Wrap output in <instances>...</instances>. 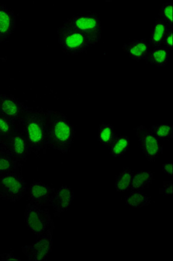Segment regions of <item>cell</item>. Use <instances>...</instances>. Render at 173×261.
<instances>
[{"instance_id": "cell-1", "label": "cell", "mask_w": 173, "mask_h": 261, "mask_svg": "<svg viewBox=\"0 0 173 261\" xmlns=\"http://www.w3.org/2000/svg\"><path fill=\"white\" fill-rule=\"evenodd\" d=\"M49 110L31 108L17 121L26 140L31 153L40 155L47 152Z\"/></svg>"}, {"instance_id": "cell-2", "label": "cell", "mask_w": 173, "mask_h": 261, "mask_svg": "<svg viewBox=\"0 0 173 261\" xmlns=\"http://www.w3.org/2000/svg\"><path fill=\"white\" fill-rule=\"evenodd\" d=\"M47 136L48 147L65 153L73 142L74 127L64 113L49 110Z\"/></svg>"}, {"instance_id": "cell-3", "label": "cell", "mask_w": 173, "mask_h": 261, "mask_svg": "<svg viewBox=\"0 0 173 261\" xmlns=\"http://www.w3.org/2000/svg\"><path fill=\"white\" fill-rule=\"evenodd\" d=\"M56 33L60 46L69 55L83 54L98 43L82 32L63 25L57 29Z\"/></svg>"}, {"instance_id": "cell-4", "label": "cell", "mask_w": 173, "mask_h": 261, "mask_svg": "<svg viewBox=\"0 0 173 261\" xmlns=\"http://www.w3.org/2000/svg\"><path fill=\"white\" fill-rule=\"evenodd\" d=\"M62 25L82 32L98 42L101 39L102 26L97 13L90 12L74 15L67 18Z\"/></svg>"}, {"instance_id": "cell-5", "label": "cell", "mask_w": 173, "mask_h": 261, "mask_svg": "<svg viewBox=\"0 0 173 261\" xmlns=\"http://www.w3.org/2000/svg\"><path fill=\"white\" fill-rule=\"evenodd\" d=\"M27 193V184L21 172L0 175V198L16 202Z\"/></svg>"}, {"instance_id": "cell-6", "label": "cell", "mask_w": 173, "mask_h": 261, "mask_svg": "<svg viewBox=\"0 0 173 261\" xmlns=\"http://www.w3.org/2000/svg\"><path fill=\"white\" fill-rule=\"evenodd\" d=\"M25 220L28 229L40 237L53 224L50 211L30 202L25 213Z\"/></svg>"}, {"instance_id": "cell-7", "label": "cell", "mask_w": 173, "mask_h": 261, "mask_svg": "<svg viewBox=\"0 0 173 261\" xmlns=\"http://www.w3.org/2000/svg\"><path fill=\"white\" fill-rule=\"evenodd\" d=\"M54 224L43 234L38 238L36 244L22 247V251L31 261L42 260L47 258L51 253L53 245Z\"/></svg>"}, {"instance_id": "cell-8", "label": "cell", "mask_w": 173, "mask_h": 261, "mask_svg": "<svg viewBox=\"0 0 173 261\" xmlns=\"http://www.w3.org/2000/svg\"><path fill=\"white\" fill-rule=\"evenodd\" d=\"M135 130L145 156L148 161L154 162L163 153V146L159 140L143 126L137 127Z\"/></svg>"}, {"instance_id": "cell-9", "label": "cell", "mask_w": 173, "mask_h": 261, "mask_svg": "<svg viewBox=\"0 0 173 261\" xmlns=\"http://www.w3.org/2000/svg\"><path fill=\"white\" fill-rule=\"evenodd\" d=\"M4 150L20 163L25 161L31 153L26 140L18 127L17 121L15 131L4 143Z\"/></svg>"}, {"instance_id": "cell-10", "label": "cell", "mask_w": 173, "mask_h": 261, "mask_svg": "<svg viewBox=\"0 0 173 261\" xmlns=\"http://www.w3.org/2000/svg\"><path fill=\"white\" fill-rule=\"evenodd\" d=\"M31 107L12 95L0 94V115L17 121Z\"/></svg>"}, {"instance_id": "cell-11", "label": "cell", "mask_w": 173, "mask_h": 261, "mask_svg": "<svg viewBox=\"0 0 173 261\" xmlns=\"http://www.w3.org/2000/svg\"><path fill=\"white\" fill-rule=\"evenodd\" d=\"M54 192L55 189L49 186L33 180L27 192L29 202L41 207L52 206Z\"/></svg>"}, {"instance_id": "cell-12", "label": "cell", "mask_w": 173, "mask_h": 261, "mask_svg": "<svg viewBox=\"0 0 173 261\" xmlns=\"http://www.w3.org/2000/svg\"><path fill=\"white\" fill-rule=\"evenodd\" d=\"M16 28L14 11L0 3V45L10 38Z\"/></svg>"}, {"instance_id": "cell-13", "label": "cell", "mask_w": 173, "mask_h": 261, "mask_svg": "<svg viewBox=\"0 0 173 261\" xmlns=\"http://www.w3.org/2000/svg\"><path fill=\"white\" fill-rule=\"evenodd\" d=\"M122 49L130 58L136 62L146 61L151 51V45L145 39L125 43Z\"/></svg>"}, {"instance_id": "cell-14", "label": "cell", "mask_w": 173, "mask_h": 261, "mask_svg": "<svg viewBox=\"0 0 173 261\" xmlns=\"http://www.w3.org/2000/svg\"><path fill=\"white\" fill-rule=\"evenodd\" d=\"M74 197L72 189L66 185H63L57 189L52 200V206L55 211V216H60L71 205Z\"/></svg>"}, {"instance_id": "cell-15", "label": "cell", "mask_w": 173, "mask_h": 261, "mask_svg": "<svg viewBox=\"0 0 173 261\" xmlns=\"http://www.w3.org/2000/svg\"><path fill=\"white\" fill-rule=\"evenodd\" d=\"M167 27L163 20L158 17L156 18L149 39V43L151 45V48L162 46Z\"/></svg>"}, {"instance_id": "cell-16", "label": "cell", "mask_w": 173, "mask_h": 261, "mask_svg": "<svg viewBox=\"0 0 173 261\" xmlns=\"http://www.w3.org/2000/svg\"><path fill=\"white\" fill-rule=\"evenodd\" d=\"M21 163L4 150H0V175L21 172Z\"/></svg>"}, {"instance_id": "cell-17", "label": "cell", "mask_w": 173, "mask_h": 261, "mask_svg": "<svg viewBox=\"0 0 173 261\" xmlns=\"http://www.w3.org/2000/svg\"><path fill=\"white\" fill-rule=\"evenodd\" d=\"M169 52L163 46L154 48L150 53L146 62L158 67H165L168 64Z\"/></svg>"}, {"instance_id": "cell-18", "label": "cell", "mask_w": 173, "mask_h": 261, "mask_svg": "<svg viewBox=\"0 0 173 261\" xmlns=\"http://www.w3.org/2000/svg\"><path fill=\"white\" fill-rule=\"evenodd\" d=\"M130 138L125 135H117L112 144L108 147L110 154L113 157H120L129 151Z\"/></svg>"}, {"instance_id": "cell-19", "label": "cell", "mask_w": 173, "mask_h": 261, "mask_svg": "<svg viewBox=\"0 0 173 261\" xmlns=\"http://www.w3.org/2000/svg\"><path fill=\"white\" fill-rule=\"evenodd\" d=\"M154 173L142 171L133 173L131 190L140 191L148 188L153 183Z\"/></svg>"}, {"instance_id": "cell-20", "label": "cell", "mask_w": 173, "mask_h": 261, "mask_svg": "<svg viewBox=\"0 0 173 261\" xmlns=\"http://www.w3.org/2000/svg\"><path fill=\"white\" fill-rule=\"evenodd\" d=\"M152 199L140 191H134L125 198L126 205L134 208H141L151 205Z\"/></svg>"}, {"instance_id": "cell-21", "label": "cell", "mask_w": 173, "mask_h": 261, "mask_svg": "<svg viewBox=\"0 0 173 261\" xmlns=\"http://www.w3.org/2000/svg\"><path fill=\"white\" fill-rule=\"evenodd\" d=\"M117 135L116 131L111 124L102 123L99 126L98 139L101 144L109 147L116 139Z\"/></svg>"}, {"instance_id": "cell-22", "label": "cell", "mask_w": 173, "mask_h": 261, "mask_svg": "<svg viewBox=\"0 0 173 261\" xmlns=\"http://www.w3.org/2000/svg\"><path fill=\"white\" fill-rule=\"evenodd\" d=\"M133 173L129 167L123 168L115 181V187L118 192H125L130 190Z\"/></svg>"}, {"instance_id": "cell-23", "label": "cell", "mask_w": 173, "mask_h": 261, "mask_svg": "<svg viewBox=\"0 0 173 261\" xmlns=\"http://www.w3.org/2000/svg\"><path fill=\"white\" fill-rule=\"evenodd\" d=\"M159 140H165L173 137V127L171 124H160L149 129Z\"/></svg>"}, {"instance_id": "cell-24", "label": "cell", "mask_w": 173, "mask_h": 261, "mask_svg": "<svg viewBox=\"0 0 173 261\" xmlns=\"http://www.w3.org/2000/svg\"><path fill=\"white\" fill-rule=\"evenodd\" d=\"M16 121L10 120L0 115V138L4 142L15 131Z\"/></svg>"}, {"instance_id": "cell-25", "label": "cell", "mask_w": 173, "mask_h": 261, "mask_svg": "<svg viewBox=\"0 0 173 261\" xmlns=\"http://www.w3.org/2000/svg\"><path fill=\"white\" fill-rule=\"evenodd\" d=\"M168 27L173 26V5L171 3H165L159 9L157 16Z\"/></svg>"}, {"instance_id": "cell-26", "label": "cell", "mask_w": 173, "mask_h": 261, "mask_svg": "<svg viewBox=\"0 0 173 261\" xmlns=\"http://www.w3.org/2000/svg\"><path fill=\"white\" fill-rule=\"evenodd\" d=\"M162 46L168 49L169 51L173 49V35L172 27H167V31L164 37Z\"/></svg>"}, {"instance_id": "cell-27", "label": "cell", "mask_w": 173, "mask_h": 261, "mask_svg": "<svg viewBox=\"0 0 173 261\" xmlns=\"http://www.w3.org/2000/svg\"><path fill=\"white\" fill-rule=\"evenodd\" d=\"M172 190L171 182H164V187L162 189V193H161V194H162L166 196H171L172 195Z\"/></svg>"}, {"instance_id": "cell-28", "label": "cell", "mask_w": 173, "mask_h": 261, "mask_svg": "<svg viewBox=\"0 0 173 261\" xmlns=\"http://www.w3.org/2000/svg\"><path fill=\"white\" fill-rule=\"evenodd\" d=\"M3 260H20V259L14 255L13 252L8 254H4L1 256Z\"/></svg>"}, {"instance_id": "cell-29", "label": "cell", "mask_w": 173, "mask_h": 261, "mask_svg": "<svg viewBox=\"0 0 173 261\" xmlns=\"http://www.w3.org/2000/svg\"><path fill=\"white\" fill-rule=\"evenodd\" d=\"M163 169L165 174L169 176H172V164L171 163L164 164Z\"/></svg>"}, {"instance_id": "cell-30", "label": "cell", "mask_w": 173, "mask_h": 261, "mask_svg": "<svg viewBox=\"0 0 173 261\" xmlns=\"http://www.w3.org/2000/svg\"><path fill=\"white\" fill-rule=\"evenodd\" d=\"M4 141L1 138H0V150H4Z\"/></svg>"}, {"instance_id": "cell-31", "label": "cell", "mask_w": 173, "mask_h": 261, "mask_svg": "<svg viewBox=\"0 0 173 261\" xmlns=\"http://www.w3.org/2000/svg\"><path fill=\"white\" fill-rule=\"evenodd\" d=\"M0 60H4V58H2V59H0Z\"/></svg>"}, {"instance_id": "cell-32", "label": "cell", "mask_w": 173, "mask_h": 261, "mask_svg": "<svg viewBox=\"0 0 173 261\" xmlns=\"http://www.w3.org/2000/svg\"><path fill=\"white\" fill-rule=\"evenodd\" d=\"M0 46H1V45H0ZM2 58H0V59H2Z\"/></svg>"}]
</instances>
